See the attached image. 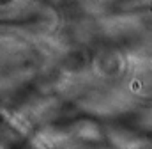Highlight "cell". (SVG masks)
Instances as JSON below:
<instances>
[{
	"instance_id": "6da1fadb",
	"label": "cell",
	"mask_w": 152,
	"mask_h": 149,
	"mask_svg": "<svg viewBox=\"0 0 152 149\" xmlns=\"http://www.w3.org/2000/svg\"><path fill=\"white\" fill-rule=\"evenodd\" d=\"M94 66H96L97 74H101L104 78H113V76H118L122 73L126 64H124V59H122L120 53H117V52H104V53L97 55Z\"/></svg>"
},
{
	"instance_id": "7a4b0ae2",
	"label": "cell",
	"mask_w": 152,
	"mask_h": 149,
	"mask_svg": "<svg viewBox=\"0 0 152 149\" xmlns=\"http://www.w3.org/2000/svg\"><path fill=\"white\" fill-rule=\"evenodd\" d=\"M36 146H37L39 149H69L71 142H69V137L64 135L62 131H57V130H44L42 133L37 135Z\"/></svg>"
},
{
	"instance_id": "3957f363",
	"label": "cell",
	"mask_w": 152,
	"mask_h": 149,
	"mask_svg": "<svg viewBox=\"0 0 152 149\" xmlns=\"http://www.w3.org/2000/svg\"><path fill=\"white\" fill-rule=\"evenodd\" d=\"M131 89L138 94H152V69L142 68L131 78Z\"/></svg>"
},
{
	"instance_id": "277c9868",
	"label": "cell",
	"mask_w": 152,
	"mask_h": 149,
	"mask_svg": "<svg viewBox=\"0 0 152 149\" xmlns=\"http://www.w3.org/2000/svg\"><path fill=\"white\" fill-rule=\"evenodd\" d=\"M78 137L83 140H97L99 139V130L92 122H81L78 126Z\"/></svg>"
}]
</instances>
